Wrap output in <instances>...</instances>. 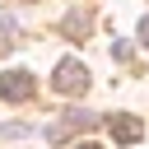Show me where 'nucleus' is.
Returning <instances> with one entry per match:
<instances>
[{
  "label": "nucleus",
  "instance_id": "f257e3e1",
  "mask_svg": "<svg viewBox=\"0 0 149 149\" xmlns=\"http://www.w3.org/2000/svg\"><path fill=\"white\" fill-rule=\"evenodd\" d=\"M51 88L65 93V98H79V93L88 88V65H79V61H61L56 74H51Z\"/></svg>",
  "mask_w": 149,
  "mask_h": 149
},
{
  "label": "nucleus",
  "instance_id": "6e6552de",
  "mask_svg": "<svg viewBox=\"0 0 149 149\" xmlns=\"http://www.w3.org/2000/svg\"><path fill=\"white\" fill-rule=\"evenodd\" d=\"M74 149H102V144H93V140H79V144H74Z\"/></svg>",
  "mask_w": 149,
  "mask_h": 149
},
{
  "label": "nucleus",
  "instance_id": "f03ea898",
  "mask_svg": "<svg viewBox=\"0 0 149 149\" xmlns=\"http://www.w3.org/2000/svg\"><path fill=\"white\" fill-rule=\"evenodd\" d=\"M33 88H37V74H28V70H5L0 74V98L5 102H23V98H33Z\"/></svg>",
  "mask_w": 149,
  "mask_h": 149
},
{
  "label": "nucleus",
  "instance_id": "39448f33",
  "mask_svg": "<svg viewBox=\"0 0 149 149\" xmlns=\"http://www.w3.org/2000/svg\"><path fill=\"white\" fill-rule=\"evenodd\" d=\"M9 37H14V23H9V14H5V9H0V47H5V42H9Z\"/></svg>",
  "mask_w": 149,
  "mask_h": 149
},
{
  "label": "nucleus",
  "instance_id": "7ed1b4c3",
  "mask_svg": "<svg viewBox=\"0 0 149 149\" xmlns=\"http://www.w3.org/2000/svg\"><path fill=\"white\" fill-rule=\"evenodd\" d=\"M107 130H112L116 144H135V140L144 135V121L130 116V112H112V116H107Z\"/></svg>",
  "mask_w": 149,
  "mask_h": 149
},
{
  "label": "nucleus",
  "instance_id": "0eeeda50",
  "mask_svg": "<svg viewBox=\"0 0 149 149\" xmlns=\"http://www.w3.org/2000/svg\"><path fill=\"white\" fill-rule=\"evenodd\" d=\"M140 42H144V47H149V14H144V19H140Z\"/></svg>",
  "mask_w": 149,
  "mask_h": 149
},
{
  "label": "nucleus",
  "instance_id": "423d86ee",
  "mask_svg": "<svg viewBox=\"0 0 149 149\" xmlns=\"http://www.w3.org/2000/svg\"><path fill=\"white\" fill-rule=\"evenodd\" d=\"M70 121H74V126H93L98 116H93V112H70Z\"/></svg>",
  "mask_w": 149,
  "mask_h": 149
},
{
  "label": "nucleus",
  "instance_id": "20e7f679",
  "mask_svg": "<svg viewBox=\"0 0 149 149\" xmlns=\"http://www.w3.org/2000/svg\"><path fill=\"white\" fill-rule=\"evenodd\" d=\"M61 28H65L70 37H84V33H88V14H65V23H61Z\"/></svg>",
  "mask_w": 149,
  "mask_h": 149
}]
</instances>
